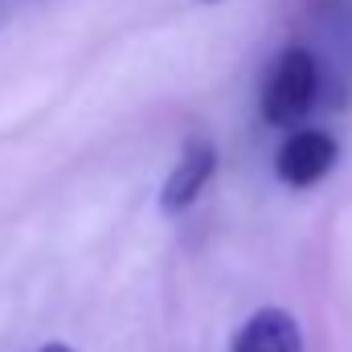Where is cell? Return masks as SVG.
Instances as JSON below:
<instances>
[{
	"label": "cell",
	"instance_id": "cell-1",
	"mask_svg": "<svg viewBox=\"0 0 352 352\" xmlns=\"http://www.w3.org/2000/svg\"><path fill=\"white\" fill-rule=\"evenodd\" d=\"M320 102V66L303 45H291L274 58L263 78V119L270 127H299Z\"/></svg>",
	"mask_w": 352,
	"mask_h": 352
},
{
	"label": "cell",
	"instance_id": "cell-5",
	"mask_svg": "<svg viewBox=\"0 0 352 352\" xmlns=\"http://www.w3.org/2000/svg\"><path fill=\"white\" fill-rule=\"evenodd\" d=\"M37 352H74L70 344H62V340H50V344H41Z\"/></svg>",
	"mask_w": 352,
	"mask_h": 352
},
{
	"label": "cell",
	"instance_id": "cell-4",
	"mask_svg": "<svg viewBox=\"0 0 352 352\" xmlns=\"http://www.w3.org/2000/svg\"><path fill=\"white\" fill-rule=\"evenodd\" d=\"M230 352H303V336H299V324L291 311L263 307L238 328Z\"/></svg>",
	"mask_w": 352,
	"mask_h": 352
},
{
	"label": "cell",
	"instance_id": "cell-3",
	"mask_svg": "<svg viewBox=\"0 0 352 352\" xmlns=\"http://www.w3.org/2000/svg\"><path fill=\"white\" fill-rule=\"evenodd\" d=\"M213 168H217V148H213L209 140H188L184 152H180V160H176V168L168 173V180H164L160 209H164V213L188 209V205L197 201V192L209 184Z\"/></svg>",
	"mask_w": 352,
	"mask_h": 352
},
{
	"label": "cell",
	"instance_id": "cell-2",
	"mask_svg": "<svg viewBox=\"0 0 352 352\" xmlns=\"http://www.w3.org/2000/svg\"><path fill=\"white\" fill-rule=\"evenodd\" d=\"M336 160H340V144L328 131L299 127V131H291L283 140V148L274 156V173L291 188H311L336 168Z\"/></svg>",
	"mask_w": 352,
	"mask_h": 352
}]
</instances>
